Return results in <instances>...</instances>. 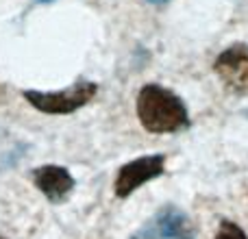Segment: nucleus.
I'll return each mask as SVG.
<instances>
[{"label":"nucleus","mask_w":248,"mask_h":239,"mask_svg":"<svg viewBox=\"0 0 248 239\" xmlns=\"http://www.w3.org/2000/svg\"><path fill=\"white\" fill-rule=\"evenodd\" d=\"M98 91V85L92 81H78L65 91H35L26 90L22 91L31 107L37 111L48 113V116H65V113H74L77 109L85 107Z\"/></svg>","instance_id":"2"},{"label":"nucleus","mask_w":248,"mask_h":239,"mask_svg":"<svg viewBox=\"0 0 248 239\" xmlns=\"http://www.w3.org/2000/svg\"><path fill=\"white\" fill-rule=\"evenodd\" d=\"M146 2H153V4H161V2H168V0H146Z\"/></svg>","instance_id":"8"},{"label":"nucleus","mask_w":248,"mask_h":239,"mask_svg":"<svg viewBox=\"0 0 248 239\" xmlns=\"http://www.w3.org/2000/svg\"><path fill=\"white\" fill-rule=\"evenodd\" d=\"M33 183L50 202H61L72 194L74 179L61 165H42L33 172Z\"/></svg>","instance_id":"6"},{"label":"nucleus","mask_w":248,"mask_h":239,"mask_svg":"<svg viewBox=\"0 0 248 239\" xmlns=\"http://www.w3.org/2000/svg\"><path fill=\"white\" fill-rule=\"evenodd\" d=\"M137 118L148 133H176L189 124L185 103L166 87L148 83L137 94Z\"/></svg>","instance_id":"1"},{"label":"nucleus","mask_w":248,"mask_h":239,"mask_svg":"<svg viewBox=\"0 0 248 239\" xmlns=\"http://www.w3.org/2000/svg\"><path fill=\"white\" fill-rule=\"evenodd\" d=\"M214 239H248V237H246V233L237 226V224L224 220V222L220 224V228H218V233H216Z\"/></svg>","instance_id":"7"},{"label":"nucleus","mask_w":248,"mask_h":239,"mask_svg":"<svg viewBox=\"0 0 248 239\" xmlns=\"http://www.w3.org/2000/svg\"><path fill=\"white\" fill-rule=\"evenodd\" d=\"M214 70L227 90L248 94V44H233L218 55Z\"/></svg>","instance_id":"5"},{"label":"nucleus","mask_w":248,"mask_h":239,"mask_svg":"<svg viewBox=\"0 0 248 239\" xmlns=\"http://www.w3.org/2000/svg\"><path fill=\"white\" fill-rule=\"evenodd\" d=\"M39 2H52V0H39Z\"/></svg>","instance_id":"9"},{"label":"nucleus","mask_w":248,"mask_h":239,"mask_svg":"<svg viewBox=\"0 0 248 239\" xmlns=\"http://www.w3.org/2000/svg\"><path fill=\"white\" fill-rule=\"evenodd\" d=\"M194 237H196V226L192 224L189 215H185L176 207H163L131 239H194Z\"/></svg>","instance_id":"4"},{"label":"nucleus","mask_w":248,"mask_h":239,"mask_svg":"<svg viewBox=\"0 0 248 239\" xmlns=\"http://www.w3.org/2000/svg\"><path fill=\"white\" fill-rule=\"evenodd\" d=\"M163 172H166V154H146V157L133 159L118 170L113 192L118 198H126L144 183L159 179Z\"/></svg>","instance_id":"3"}]
</instances>
